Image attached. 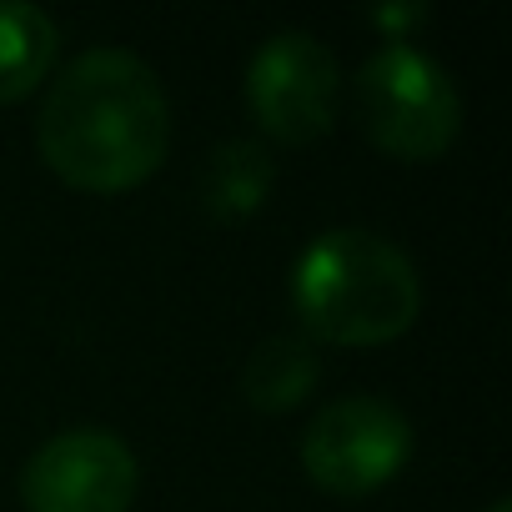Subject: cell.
Here are the masks:
<instances>
[{
    "label": "cell",
    "mask_w": 512,
    "mask_h": 512,
    "mask_svg": "<svg viewBox=\"0 0 512 512\" xmlns=\"http://www.w3.org/2000/svg\"><path fill=\"white\" fill-rule=\"evenodd\" d=\"M41 156L86 191L146 181L171 146V106L151 61L126 46L81 51L46 91L36 116Z\"/></svg>",
    "instance_id": "6da1fadb"
},
{
    "label": "cell",
    "mask_w": 512,
    "mask_h": 512,
    "mask_svg": "<svg viewBox=\"0 0 512 512\" xmlns=\"http://www.w3.org/2000/svg\"><path fill=\"white\" fill-rule=\"evenodd\" d=\"M292 307L322 342H392L417 322L422 282L412 256L367 226H332L312 236L292 267Z\"/></svg>",
    "instance_id": "7a4b0ae2"
},
{
    "label": "cell",
    "mask_w": 512,
    "mask_h": 512,
    "mask_svg": "<svg viewBox=\"0 0 512 512\" xmlns=\"http://www.w3.org/2000/svg\"><path fill=\"white\" fill-rule=\"evenodd\" d=\"M352 106L362 131L402 161H432L462 131L457 81L412 41H387L362 61L352 81Z\"/></svg>",
    "instance_id": "3957f363"
},
{
    "label": "cell",
    "mask_w": 512,
    "mask_h": 512,
    "mask_svg": "<svg viewBox=\"0 0 512 512\" xmlns=\"http://www.w3.org/2000/svg\"><path fill=\"white\" fill-rule=\"evenodd\" d=\"M412 457V422L397 402L352 392L312 412L302 432V467L317 487L362 497L402 472Z\"/></svg>",
    "instance_id": "277c9868"
},
{
    "label": "cell",
    "mask_w": 512,
    "mask_h": 512,
    "mask_svg": "<svg viewBox=\"0 0 512 512\" xmlns=\"http://www.w3.org/2000/svg\"><path fill=\"white\" fill-rule=\"evenodd\" d=\"M342 71L312 31H277L256 46L246 66V106L277 141H317L337 121Z\"/></svg>",
    "instance_id": "5b68a950"
},
{
    "label": "cell",
    "mask_w": 512,
    "mask_h": 512,
    "mask_svg": "<svg viewBox=\"0 0 512 512\" xmlns=\"http://www.w3.org/2000/svg\"><path fill=\"white\" fill-rule=\"evenodd\" d=\"M136 482V452L106 427L56 432L21 467V497L31 512H126Z\"/></svg>",
    "instance_id": "8992f818"
},
{
    "label": "cell",
    "mask_w": 512,
    "mask_h": 512,
    "mask_svg": "<svg viewBox=\"0 0 512 512\" xmlns=\"http://www.w3.org/2000/svg\"><path fill=\"white\" fill-rule=\"evenodd\" d=\"M272 181H277V166H272L267 146L246 141V136H231V141L206 151L201 176H196V196L216 221H241L267 201Z\"/></svg>",
    "instance_id": "52a82bcc"
},
{
    "label": "cell",
    "mask_w": 512,
    "mask_h": 512,
    "mask_svg": "<svg viewBox=\"0 0 512 512\" xmlns=\"http://www.w3.org/2000/svg\"><path fill=\"white\" fill-rule=\"evenodd\" d=\"M317 387V352L302 332H272L241 362V397L256 412H292Z\"/></svg>",
    "instance_id": "ba28073f"
},
{
    "label": "cell",
    "mask_w": 512,
    "mask_h": 512,
    "mask_svg": "<svg viewBox=\"0 0 512 512\" xmlns=\"http://www.w3.org/2000/svg\"><path fill=\"white\" fill-rule=\"evenodd\" d=\"M56 46H61V31L41 6H31V0H0V101L31 96L46 81Z\"/></svg>",
    "instance_id": "9c48e42d"
},
{
    "label": "cell",
    "mask_w": 512,
    "mask_h": 512,
    "mask_svg": "<svg viewBox=\"0 0 512 512\" xmlns=\"http://www.w3.org/2000/svg\"><path fill=\"white\" fill-rule=\"evenodd\" d=\"M422 16V6H402V11H377V21H387V26H407V21H417Z\"/></svg>",
    "instance_id": "30bf717a"
},
{
    "label": "cell",
    "mask_w": 512,
    "mask_h": 512,
    "mask_svg": "<svg viewBox=\"0 0 512 512\" xmlns=\"http://www.w3.org/2000/svg\"><path fill=\"white\" fill-rule=\"evenodd\" d=\"M487 512H512V502H507V497H497V502H492Z\"/></svg>",
    "instance_id": "8fae6325"
}]
</instances>
